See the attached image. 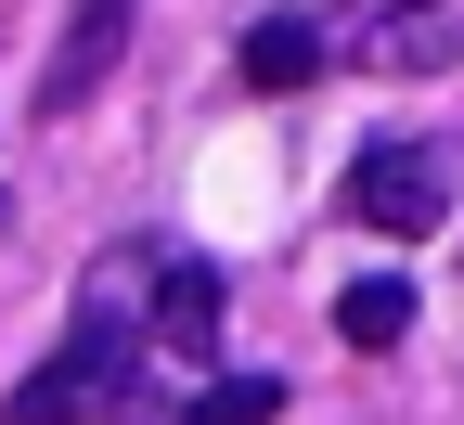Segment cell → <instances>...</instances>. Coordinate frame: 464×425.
<instances>
[{
  "label": "cell",
  "instance_id": "5b68a950",
  "mask_svg": "<svg viewBox=\"0 0 464 425\" xmlns=\"http://www.w3.org/2000/svg\"><path fill=\"white\" fill-rule=\"evenodd\" d=\"M310 78H323V39L310 26H258L246 39V91H310Z\"/></svg>",
  "mask_w": 464,
  "mask_h": 425
},
{
  "label": "cell",
  "instance_id": "8992f818",
  "mask_svg": "<svg viewBox=\"0 0 464 425\" xmlns=\"http://www.w3.org/2000/svg\"><path fill=\"white\" fill-rule=\"evenodd\" d=\"M271 412H284V374H219L181 425H271Z\"/></svg>",
  "mask_w": 464,
  "mask_h": 425
},
{
  "label": "cell",
  "instance_id": "6da1fadb",
  "mask_svg": "<svg viewBox=\"0 0 464 425\" xmlns=\"http://www.w3.org/2000/svg\"><path fill=\"white\" fill-rule=\"evenodd\" d=\"M439 207H451V168H439V142H374L362 168H348V219H362V232H387V246L439 232Z\"/></svg>",
  "mask_w": 464,
  "mask_h": 425
},
{
  "label": "cell",
  "instance_id": "7a4b0ae2",
  "mask_svg": "<svg viewBox=\"0 0 464 425\" xmlns=\"http://www.w3.org/2000/svg\"><path fill=\"white\" fill-rule=\"evenodd\" d=\"M219 258H155L142 271V348H168V361H207L219 348Z\"/></svg>",
  "mask_w": 464,
  "mask_h": 425
},
{
  "label": "cell",
  "instance_id": "3957f363",
  "mask_svg": "<svg viewBox=\"0 0 464 425\" xmlns=\"http://www.w3.org/2000/svg\"><path fill=\"white\" fill-rule=\"evenodd\" d=\"M116 52H130V0H78V26H65V52L39 65V116H78L103 78H116Z\"/></svg>",
  "mask_w": 464,
  "mask_h": 425
},
{
  "label": "cell",
  "instance_id": "52a82bcc",
  "mask_svg": "<svg viewBox=\"0 0 464 425\" xmlns=\"http://www.w3.org/2000/svg\"><path fill=\"white\" fill-rule=\"evenodd\" d=\"M400 14H439V0H400Z\"/></svg>",
  "mask_w": 464,
  "mask_h": 425
},
{
  "label": "cell",
  "instance_id": "277c9868",
  "mask_svg": "<svg viewBox=\"0 0 464 425\" xmlns=\"http://www.w3.org/2000/svg\"><path fill=\"white\" fill-rule=\"evenodd\" d=\"M335 335H348V348H400V335H413V284H400V271L348 284V296H335Z\"/></svg>",
  "mask_w": 464,
  "mask_h": 425
}]
</instances>
